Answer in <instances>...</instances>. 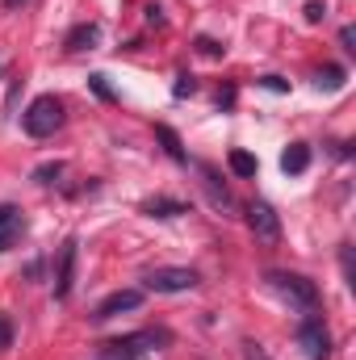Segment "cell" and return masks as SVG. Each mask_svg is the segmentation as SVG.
<instances>
[{
    "label": "cell",
    "instance_id": "obj_1",
    "mask_svg": "<svg viewBox=\"0 0 356 360\" xmlns=\"http://www.w3.org/2000/svg\"><path fill=\"white\" fill-rule=\"evenodd\" d=\"M21 126L30 139H51L63 126V101L59 96H34L30 109L21 113Z\"/></svg>",
    "mask_w": 356,
    "mask_h": 360
},
{
    "label": "cell",
    "instance_id": "obj_2",
    "mask_svg": "<svg viewBox=\"0 0 356 360\" xmlns=\"http://www.w3.org/2000/svg\"><path fill=\"white\" fill-rule=\"evenodd\" d=\"M268 285H272L285 302H293V306H302V310H314V306H319L314 281H306V276H298V272H268Z\"/></svg>",
    "mask_w": 356,
    "mask_h": 360
},
{
    "label": "cell",
    "instance_id": "obj_3",
    "mask_svg": "<svg viewBox=\"0 0 356 360\" xmlns=\"http://www.w3.org/2000/svg\"><path fill=\"white\" fill-rule=\"evenodd\" d=\"M197 272L193 269H155L147 276V289H155V293H184V289H197Z\"/></svg>",
    "mask_w": 356,
    "mask_h": 360
},
{
    "label": "cell",
    "instance_id": "obj_4",
    "mask_svg": "<svg viewBox=\"0 0 356 360\" xmlns=\"http://www.w3.org/2000/svg\"><path fill=\"white\" fill-rule=\"evenodd\" d=\"M298 344L306 348V356L310 360H327L331 356V335H327L323 319H306V323L298 327Z\"/></svg>",
    "mask_w": 356,
    "mask_h": 360
},
{
    "label": "cell",
    "instance_id": "obj_5",
    "mask_svg": "<svg viewBox=\"0 0 356 360\" xmlns=\"http://www.w3.org/2000/svg\"><path fill=\"white\" fill-rule=\"evenodd\" d=\"M143 306V289H117V293H109L96 310H92V323H109V319H117V314H126V310H139Z\"/></svg>",
    "mask_w": 356,
    "mask_h": 360
},
{
    "label": "cell",
    "instance_id": "obj_6",
    "mask_svg": "<svg viewBox=\"0 0 356 360\" xmlns=\"http://www.w3.org/2000/svg\"><path fill=\"white\" fill-rule=\"evenodd\" d=\"M248 222H252L256 239H265V243H276V239H281V218H276V210H272L268 201H252Z\"/></svg>",
    "mask_w": 356,
    "mask_h": 360
},
{
    "label": "cell",
    "instance_id": "obj_7",
    "mask_svg": "<svg viewBox=\"0 0 356 360\" xmlns=\"http://www.w3.org/2000/svg\"><path fill=\"white\" fill-rule=\"evenodd\" d=\"M76 281V239H68L59 248V269H55V297H68Z\"/></svg>",
    "mask_w": 356,
    "mask_h": 360
},
{
    "label": "cell",
    "instance_id": "obj_8",
    "mask_svg": "<svg viewBox=\"0 0 356 360\" xmlns=\"http://www.w3.org/2000/svg\"><path fill=\"white\" fill-rule=\"evenodd\" d=\"M21 214L13 210V205H0V252H8L17 239H21Z\"/></svg>",
    "mask_w": 356,
    "mask_h": 360
},
{
    "label": "cell",
    "instance_id": "obj_9",
    "mask_svg": "<svg viewBox=\"0 0 356 360\" xmlns=\"http://www.w3.org/2000/svg\"><path fill=\"white\" fill-rule=\"evenodd\" d=\"M281 168L289 172V176H298V172H306L310 168V147L306 143H293L285 155H281Z\"/></svg>",
    "mask_w": 356,
    "mask_h": 360
},
{
    "label": "cell",
    "instance_id": "obj_10",
    "mask_svg": "<svg viewBox=\"0 0 356 360\" xmlns=\"http://www.w3.org/2000/svg\"><path fill=\"white\" fill-rule=\"evenodd\" d=\"M96 38H101V25H96V21H89V25H76V30L68 34V51H89Z\"/></svg>",
    "mask_w": 356,
    "mask_h": 360
},
{
    "label": "cell",
    "instance_id": "obj_11",
    "mask_svg": "<svg viewBox=\"0 0 356 360\" xmlns=\"http://www.w3.org/2000/svg\"><path fill=\"white\" fill-rule=\"evenodd\" d=\"M201 176H205V188H210V197H214V205H231V193L218 184V172L210 168V164H201Z\"/></svg>",
    "mask_w": 356,
    "mask_h": 360
},
{
    "label": "cell",
    "instance_id": "obj_12",
    "mask_svg": "<svg viewBox=\"0 0 356 360\" xmlns=\"http://www.w3.org/2000/svg\"><path fill=\"white\" fill-rule=\"evenodd\" d=\"M231 172H235V176H256V155L231 151Z\"/></svg>",
    "mask_w": 356,
    "mask_h": 360
},
{
    "label": "cell",
    "instance_id": "obj_13",
    "mask_svg": "<svg viewBox=\"0 0 356 360\" xmlns=\"http://www.w3.org/2000/svg\"><path fill=\"white\" fill-rule=\"evenodd\" d=\"M143 210H147V214H160V218H172V214H184V205H180V201H164V197H160V201H147Z\"/></svg>",
    "mask_w": 356,
    "mask_h": 360
},
{
    "label": "cell",
    "instance_id": "obj_14",
    "mask_svg": "<svg viewBox=\"0 0 356 360\" xmlns=\"http://www.w3.org/2000/svg\"><path fill=\"white\" fill-rule=\"evenodd\" d=\"M155 134H160V143L168 147V155H172V160H184V151H180V139L168 130V126H155Z\"/></svg>",
    "mask_w": 356,
    "mask_h": 360
},
{
    "label": "cell",
    "instance_id": "obj_15",
    "mask_svg": "<svg viewBox=\"0 0 356 360\" xmlns=\"http://www.w3.org/2000/svg\"><path fill=\"white\" fill-rule=\"evenodd\" d=\"M8 348H13V323L0 314V352H8Z\"/></svg>",
    "mask_w": 356,
    "mask_h": 360
},
{
    "label": "cell",
    "instance_id": "obj_16",
    "mask_svg": "<svg viewBox=\"0 0 356 360\" xmlns=\"http://www.w3.org/2000/svg\"><path fill=\"white\" fill-rule=\"evenodd\" d=\"M63 172V164H46V168H38L34 176H38V184H51V176H59Z\"/></svg>",
    "mask_w": 356,
    "mask_h": 360
},
{
    "label": "cell",
    "instance_id": "obj_17",
    "mask_svg": "<svg viewBox=\"0 0 356 360\" xmlns=\"http://www.w3.org/2000/svg\"><path fill=\"white\" fill-rule=\"evenodd\" d=\"M96 360H134V356H126V352H117L113 344H105V348H101V356H96Z\"/></svg>",
    "mask_w": 356,
    "mask_h": 360
},
{
    "label": "cell",
    "instance_id": "obj_18",
    "mask_svg": "<svg viewBox=\"0 0 356 360\" xmlns=\"http://www.w3.org/2000/svg\"><path fill=\"white\" fill-rule=\"evenodd\" d=\"M323 13H327V4H323V0H310V4H306V17H310V21H319Z\"/></svg>",
    "mask_w": 356,
    "mask_h": 360
},
{
    "label": "cell",
    "instance_id": "obj_19",
    "mask_svg": "<svg viewBox=\"0 0 356 360\" xmlns=\"http://www.w3.org/2000/svg\"><path fill=\"white\" fill-rule=\"evenodd\" d=\"M340 38H344V51L352 55V51H356V46H352V42H356V30H352V25H344V34H340Z\"/></svg>",
    "mask_w": 356,
    "mask_h": 360
},
{
    "label": "cell",
    "instance_id": "obj_20",
    "mask_svg": "<svg viewBox=\"0 0 356 360\" xmlns=\"http://www.w3.org/2000/svg\"><path fill=\"white\" fill-rule=\"evenodd\" d=\"M17 4H21V0H4V8H17Z\"/></svg>",
    "mask_w": 356,
    "mask_h": 360
}]
</instances>
